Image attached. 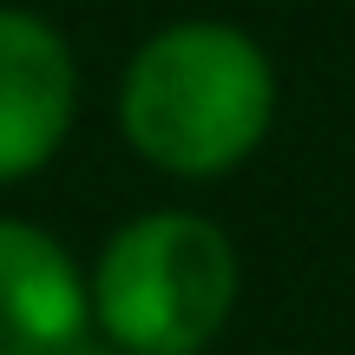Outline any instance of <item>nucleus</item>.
I'll use <instances>...</instances> for the list:
<instances>
[{"label": "nucleus", "instance_id": "3", "mask_svg": "<svg viewBox=\"0 0 355 355\" xmlns=\"http://www.w3.org/2000/svg\"><path fill=\"white\" fill-rule=\"evenodd\" d=\"M73 53L40 13L0 7V184L40 171L73 125Z\"/></svg>", "mask_w": 355, "mask_h": 355}, {"label": "nucleus", "instance_id": "4", "mask_svg": "<svg viewBox=\"0 0 355 355\" xmlns=\"http://www.w3.org/2000/svg\"><path fill=\"white\" fill-rule=\"evenodd\" d=\"M86 329V290L73 257L33 224L0 217V355H53Z\"/></svg>", "mask_w": 355, "mask_h": 355}, {"label": "nucleus", "instance_id": "5", "mask_svg": "<svg viewBox=\"0 0 355 355\" xmlns=\"http://www.w3.org/2000/svg\"><path fill=\"white\" fill-rule=\"evenodd\" d=\"M53 355H119V349H105L99 336H86V329H79V336H66V343L53 349Z\"/></svg>", "mask_w": 355, "mask_h": 355}, {"label": "nucleus", "instance_id": "2", "mask_svg": "<svg viewBox=\"0 0 355 355\" xmlns=\"http://www.w3.org/2000/svg\"><path fill=\"white\" fill-rule=\"evenodd\" d=\"M237 250L217 224L158 211L125 224L99 257L92 309L125 355H198L230 316Z\"/></svg>", "mask_w": 355, "mask_h": 355}, {"label": "nucleus", "instance_id": "1", "mask_svg": "<svg viewBox=\"0 0 355 355\" xmlns=\"http://www.w3.org/2000/svg\"><path fill=\"white\" fill-rule=\"evenodd\" d=\"M125 139L178 178H217L257 152L277 112L263 46L224 20H184L145 40L125 73Z\"/></svg>", "mask_w": 355, "mask_h": 355}]
</instances>
